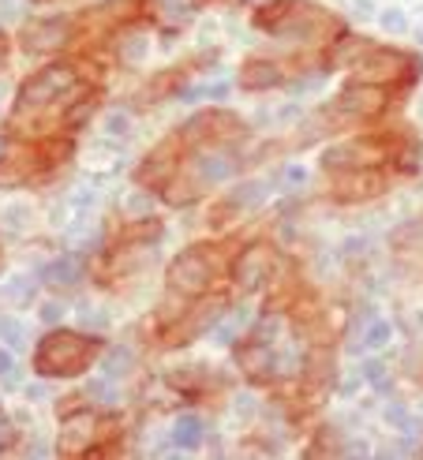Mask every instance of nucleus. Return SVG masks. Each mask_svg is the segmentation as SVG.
I'll list each match as a JSON object with an SVG mask.
<instances>
[{"instance_id": "nucleus-3", "label": "nucleus", "mask_w": 423, "mask_h": 460, "mask_svg": "<svg viewBox=\"0 0 423 460\" xmlns=\"http://www.w3.org/2000/svg\"><path fill=\"white\" fill-rule=\"evenodd\" d=\"M386 157H393V146L382 135H364V139H345L322 150L326 172H352V169H379Z\"/></svg>"}, {"instance_id": "nucleus-25", "label": "nucleus", "mask_w": 423, "mask_h": 460, "mask_svg": "<svg viewBox=\"0 0 423 460\" xmlns=\"http://www.w3.org/2000/svg\"><path fill=\"white\" fill-rule=\"evenodd\" d=\"M8 300L31 304V300H34V281H31V278H15V281L8 285Z\"/></svg>"}, {"instance_id": "nucleus-24", "label": "nucleus", "mask_w": 423, "mask_h": 460, "mask_svg": "<svg viewBox=\"0 0 423 460\" xmlns=\"http://www.w3.org/2000/svg\"><path fill=\"white\" fill-rule=\"evenodd\" d=\"M22 322L19 318H8V314H0V344H8V349H22Z\"/></svg>"}, {"instance_id": "nucleus-20", "label": "nucleus", "mask_w": 423, "mask_h": 460, "mask_svg": "<svg viewBox=\"0 0 423 460\" xmlns=\"http://www.w3.org/2000/svg\"><path fill=\"white\" fill-rule=\"evenodd\" d=\"M374 49V45L371 41H364V38H345L341 45H338V49L330 53V64L334 67H348V64H360L367 53Z\"/></svg>"}, {"instance_id": "nucleus-21", "label": "nucleus", "mask_w": 423, "mask_h": 460, "mask_svg": "<svg viewBox=\"0 0 423 460\" xmlns=\"http://www.w3.org/2000/svg\"><path fill=\"white\" fill-rule=\"evenodd\" d=\"M360 378L371 385V389H379V394H386L390 389V363H382L379 356H371L360 363Z\"/></svg>"}, {"instance_id": "nucleus-12", "label": "nucleus", "mask_w": 423, "mask_h": 460, "mask_svg": "<svg viewBox=\"0 0 423 460\" xmlns=\"http://www.w3.org/2000/svg\"><path fill=\"white\" fill-rule=\"evenodd\" d=\"M68 34H72V22L68 19H31L19 34V45L27 53H53L68 41Z\"/></svg>"}, {"instance_id": "nucleus-35", "label": "nucleus", "mask_w": 423, "mask_h": 460, "mask_svg": "<svg viewBox=\"0 0 423 460\" xmlns=\"http://www.w3.org/2000/svg\"><path fill=\"white\" fill-rule=\"evenodd\" d=\"M0 154H4V143H0Z\"/></svg>"}, {"instance_id": "nucleus-4", "label": "nucleus", "mask_w": 423, "mask_h": 460, "mask_svg": "<svg viewBox=\"0 0 423 460\" xmlns=\"http://www.w3.org/2000/svg\"><path fill=\"white\" fill-rule=\"evenodd\" d=\"M237 367L248 385H274L285 367H281V352L277 344H266V341H255L244 333V341H237Z\"/></svg>"}, {"instance_id": "nucleus-30", "label": "nucleus", "mask_w": 423, "mask_h": 460, "mask_svg": "<svg viewBox=\"0 0 423 460\" xmlns=\"http://www.w3.org/2000/svg\"><path fill=\"white\" fill-rule=\"evenodd\" d=\"M382 27H386V31H393V34H401V31L409 27V22H405V15H401V12H386V15H382Z\"/></svg>"}, {"instance_id": "nucleus-7", "label": "nucleus", "mask_w": 423, "mask_h": 460, "mask_svg": "<svg viewBox=\"0 0 423 460\" xmlns=\"http://www.w3.org/2000/svg\"><path fill=\"white\" fill-rule=\"evenodd\" d=\"M274 278V247L270 243H248L237 262H232V281H237L240 292H258L263 285H270Z\"/></svg>"}, {"instance_id": "nucleus-2", "label": "nucleus", "mask_w": 423, "mask_h": 460, "mask_svg": "<svg viewBox=\"0 0 423 460\" xmlns=\"http://www.w3.org/2000/svg\"><path fill=\"white\" fill-rule=\"evenodd\" d=\"M218 273H221L218 247L195 243V247L180 251V255L169 262L166 285H169V292H180V296H187V300H195V296H206L210 292V285L218 281Z\"/></svg>"}, {"instance_id": "nucleus-29", "label": "nucleus", "mask_w": 423, "mask_h": 460, "mask_svg": "<svg viewBox=\"0 0 423 460\" xmlns=\"http://www.w3.org/2000/svg\"><path fill=\"white\" fill-rule=\"evenodd\" d=\"M12 442H15V427H12L8 416H0V453H8Z\"/></svg>"}, {"instance_id": "nucleus-18", "label": "nucleus", "mask_w": 423, "mask_h": 460, "mask_svg": "<svg viewBox=\"0 0 423 460\" xmlns=\"http://www.w3.org/2000/svg\"><path fill=\"white\" fill-rule=\"evenodd\" d=\"M166 382H169L173 394L195 397V394H206L210 375H206V367H199V363H184L180 371H169V375H166Z\"/></svg>"}, {"instance_id": "nucleus-16", "label": "nucleus", "mask_w": 423, "mask_h": 460, "mask_svg": "<svg viewBox=\"0 0 423 460\" xmlns=\"http://www.w3.org/2000/svg\"><path fill=\"white\" fill-rule=\"evenodd\" d=\"M390 341H393V322L390 318H367L356 333V341H352V349L374 356V352L390 349Z\"/></svg>"}, {"instance_id": "nucleus-10", "label": "nucleus", "mask_w": 423, "mask_h": 460, "mask_svg": "<svg viewBox=\"0 0 423 460\" xmlns=\"http://www.w3.org/2000/svg\"><path fill=\"white\" fill-rule=\"evenodd\" d=\"M180 135H173V139L166 143H158L147 157H143V165H139L135 180L143 183V188H166V183L180 172Z\"/></svg>"}, {"instance_id": "nucleus-6", "label": "nucleus", "mask_w": 423, "mask_h": 460, "mask_svg": "<svg viewBox=\"0 0 423 460\" xmlns=\"http://www.w3.org/2000/svg\"><path fill=\"white\" fill-rule=\"evenodd\" d=\"M237 131H240V120L232 117V112H225V109H202L176 135H180L184 146H214V143L232 139Z\"/></svg>"}, {"instance_id": "nucleus-32", "label": "nucleus", "mask_w": 423, "mask_h": 460, "mask_svg": "<svg viewBox=\"0 0 423 460\" xmlns=\"http://www.w3.org/2000/svg\"><path fill=\"white\" fill-rule=\"evenodd\" d=\"M285 180H289V188H296V183H303V180H308V172H303V169H285Z\"/></svg>"}, {"instance_id": "nucleus-13", "label": "nucleus", "mask_w": 423, "mask_h": 460, "mask_svg": "<svg viewBox=\"0 0 423 460\" xmlns=\"http://www.w3.org/2000/svg\"><path fill=\"white\" fill-rule=\"evenodd\" d=\"M83 278H86L83 255H60V259H53L50 266L41 270V285L53 288V292H72V288L83 285Z\"/></svg>"}, {"instance_id": "nucleus-11", "label": "nucleus", "mask_w": 423, "mask_h": 460, "mask_svg": "<svg viewBox=\"0 0 423 460\" xmlns=\"http://www.w3.org/2000/svg\"><path fill=\"white\" fill-rule=\"evenodd\" d=\"M187 172H192L202 188H214V183H221V180H229L232 172H237V157H232V150H225L221 143L199 146V154L192 157Z\"/></svg>"}, {"instance_id": "nucleus-5", "label": "nucleus", "mask_w": 423, "mask_h": 460, "mask_svg": "<svg viewBox=\"0 0 423 460\" xmlns=\"http://www.w3.org/2000/svg\"><path fill=\"white\" fill-rule=\"evenodd\" d=\"M386 109V90L382 86H371V83H352L345 86L334 109H326V117H334L338 128L345 124H360V120H371V117H379V112Z\"/></svg>"}, {"instance_id": "nucleus-27", "label": "nucleus", "mask_w": 423, "mask_h": 460, "mask_svg": "<svg viewBox=\"0 0 423 460\" xmlns=\"http://www.w3.org/2000/svg\"><path fill=\"white\" fill-rule=\"evenodd\" d=\"M150 206H154V199H150L147 191H139V195H131V202H128V214H131V217H150Z\"/></svg>"}, {"instance_id": "nucleus-22", "label": "nucleus", "mask_w": 423, "mask_h": 460, "mask_svg": "<svg viewBox=\"0 0 423 460\" xmlns=\"http://www.w3.org/2000/svg\"><path fill=\"white\" fill-rule=\"evenodd\" d=\"M131 367H135V363H131V349H112V352L105 356V375L116 378V382H121V378L131 371Z\"/></svg>"}, {"instance_id": "nucleus-17", "label": "nucleus", "mask_w": 423, "mask_h": 460, "mask_svg": "<svg viewBox=\"0 0 423 460\" xmlns=\"http://www.w3.org/2000/svg\"><path fill=\"white\" fill-rule=\"evenodd\" d=\"M285 83V72L274 64V60H248L240 67V86L244 90H270Z\"/></svg>"}, {"instance_id": "nucleus-23", "label": "nucleus", "mask_w": 423, "mask_h": 460, "mask_svg": "<svg viewBox=\"0 0 423 460\" xmlns=\"http://www.w3.org/2000/svg\"><path fill=\"white\" fill-rule=\"evenodd\" d=\"M22 378V367H19V359H15V349H0V382L4 385H15Z\"/></svg>"}, {"instance_id": "nucleus-19", "label": "nucleus", "mask_w": 423, "mask_h": 460, "mask_svg": "<svg viewBox=\"0 0 423 460\" xmlns=\"http://www.w3.org/2000/svg\"><path fill=\"white\" fill-rule=\"evenodd\" d=\"M83 397H86V404H94V408H112L116 397H121V382L109 378V375L102 371L98 378H90V382H86Z\"/></svg>"}, {"instance_id": "nucleus-28", "label": "nucleus", "mask_w": 423, "mask_h": 460, "mask_svg": "<svg viewBox=\"0 0 423 460\" xmlns=\"http://www.w3.org/2000/svg\"><path fill=\"white\" fill-rule=\"evenodd\" d=\"M38 314H41V322H50V326H60V318H64V304H60V300H45V304L38 307Z\"/></svg>"}, {"instance_id": "nucleus-26", "label": "nucleus", "mask_w": 423, "mask_h": 460, "mask_svg": "<svg viewBox=\"0 0 423 460\" xmlns=\"http://www.w3.org/2000/svg\"><path fill=\"white\" fill-rule=\"evenodd\" d=\"M105 131H109V135H121V139H124V135L131 131V117H128V112H109Z\"/></svg>"}, {"instance_id": "nucleus-31", "label": "nucleus", "mask_w": 423, "mask_h": 460, "mask_svg": "<svg viewBox=\"0 0 423 460\" xmlns=\"http://www.w3.org/2000/svg\"><path fill=\"white\" fill-rule=\"evenodd\" d=\"M237 411H240L244 420H251V411H255V401H251V394H240V397H237Z\"/></svg>"}, {"instance_id": "nucleus-1", "label": "nucleus", "mask_w": 423, "mask_h": 460, "mask_svg": "<svg viewBox=\"0 0 423 460\" xmlns=\"http://www.w3.org/2000/svg\"><path fill=\"white\" fill-rule=\"evenodd\" d=\"M105 356V341L98 333H83V330H64V326H53L38 341L34 349V371L41 378H53V382H64V378H79L86 375L94 363Z\"/></svg>"}, {"instance_id": "nucleus-8", "label": "nucleus", "mask_w": 423, "mask_h": 460, "mask_svg": "<svg viewBox=\"0 0 423 460\" xmlns=\"http://www.w3.org/2000/svg\"><path fill=\"white\" fill-rule=\"evenodd\" d=\"M409 72H412V60L405 53H393V49H371L356 67H352L356 83H371V86L409 79Z\"/></svg>"}, {"instance_id": "nucleus-14", "label": "nucleus", "mask_w": 423, "mask_h": 460, "mask_svg": "<svg viewBox=\"0 0 423 460\" xmlns=\"http://www.w3.org/2000/svg\"><path fill=\"white\" fill-rule=\"evenodd\" d=\"M266 199H270V183H266V180H244L240 188H232V191H229V199H221L214 221H221V217H229V214L258 210V206H263Z\"/></svg>"}, {"instance_id": "nucleus-34", "label": "nucleus", "mask_w": 423, "mask_h": 460, "mask_svg": "<svg viewBox=\"0 0 423 460\" xmlns=\"http://www.w3.org/2000/svg\"><path fill=\"white\" fill-rule=\"evenodd\" d=\"M0 262H4V247H0Z\"/></svg>"}, {"instance_id": "nucleus-15", "label": "nucleus", "mask_w": 423, "mask_h": 460, "mask_svg": "<svg viewBox=\"0 0 423 460\" xmlns=\"http://www.w3.org/2000/svg\"><path fill=\"white\" fill-rule=\"evenodd\" d=\"M169 442L180 453H199L202 442H206V423L195 416V411H184V416H176V423L169 430Z\"/></svg>"}, {"instance_id": "nucleus-33", "label": "nucleus", "mask_w": 423, "mask_h": 460, "mask_svg": "<svg viewBox=\"0 0 423 460\" xmlns=\"http://www.w3.org/2000/svg\"><path fill=\"white\" fill-rule=\"evenodd\" d=\"M8 221L22 228V225H27V210H8Z\"/></svg>"}, {"instance_id": "nucleus-9", "label": "nucleus", "mask_w": 423, "mask_h": 460, "mask_svg": "<svg viewBox=\"0 0 423 460\" xmlns=\"http://www.w3.org/2000/svg\"><path fill=\"white\" fill-rule=\"evenodd\" d=\"M390 180L382 169H352V172H338V180L330 183V195L338 202H371L386 195Z\"/></svg>"}]
</instances>
